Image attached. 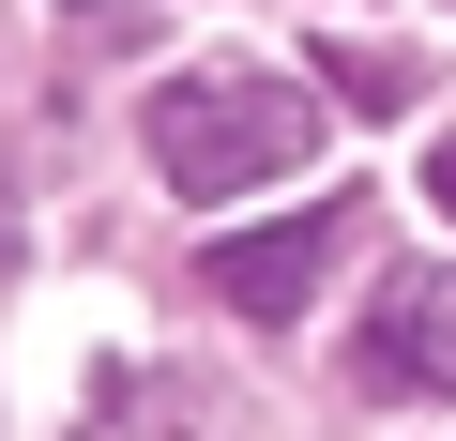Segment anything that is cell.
<instances>
[{"instance_id": "obj_1", "label": "cell", "mask_w": 456, "mask_h": 441, "mask_svg": "<svg viewBox=\"0 0 456 441\" xmlns=\"http://www.w3.org/2000/svg\"><path fill=\"white\" fill-rule=\"evenodd\" d=\"M320 152V92H289V77H167L152 92V167H167V198H244V183H289Z\"/></svg>"}, {"instance_id": "obj_2", "label": "cell", "mask_w": 456, "mask_h": 441, "mask_svg": "<svg viewBox=\"0 0 456 441\" xmlns=\"http://www.w3.org/2000/svg\"><path fill=\"white\" fill-rule=\"evenodd\" d=\"M365 380H380V396H456V274H441V259L380 274V305H365Z\"/></svg>"}, {"instance_id": "obj_3", "label": "cell", "mask_w": 456, "mask_h": 441, "mask_svg": "<svg viewBox=\"0 0 456 441\" xmlns=\"http://www.w3.org/2000/svg\"><path fill=\"white\" fill-rule=\"evenodd\" d=\"M335 213H350V198L274 213V229H228V244L198 259V290H213V305H244V320H289V305L320 290V259H335Z\"/></svg>"}, {"instance_id": "obj_4", "label": "cell", "mask_w": 456, "mask_h": 441, "mask_svg": "<svg viewBox=\"0 0 456 441\" xmlns=\"http://www.w3.org/2000/svg\"><path fill=\"white\" fill-rule=\"evenodd\" d=\"M92 441H213V411H198V380H122V411Z\"/></svg>"}, {"instance_id": "obj_5", "label": "cell", "mask_w": 456, "mask_h": 441, "mask_svg": "<svg viewBox=\"0 0 456 441\" xmlns=\"http://www.w3.org/2000/svg\"><path fill=\"white\" fill-rule=\"evenodd\" d=\"M320 92H335V107H365V122H395V107H411V61L350 46V61H320Z\"/></svg>"}, {"instance_id": "obj_6", "label": "cell", "mask_w": 456, "mask_h": 441, "mask_svg": "<svg viewBox=\"0 0 456 441\" xmlns=\"http://www.w3.org/2000/svg\"><path fill=\"white\" fill-rule=\"evenodd\" d=\"M426 213H456V137H441V152H426Z\"/></svg>"}, {"instance_id": "obj_7", "label": "cell", "mask_w": 456, "mask_h": 441, "mask_svg": "<svg viewBox=\"0 0 456 441\" xmlns=\"http://www.w3.org/2000/svg\"><path fill=\"white\" fill-rule=\"evenodd\" d=\"M107 16H122V0H61V31H107Z\"/></svg>"}]
</instances>
